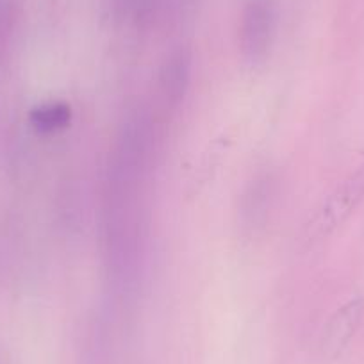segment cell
<instances>
[{
	"label": "cell",
	"instance_id": "6da1fadb",
	"mask_svg": "<svg viewBox=\"0 0 364 364\" xmlns=\"http://www.w3.org/2000/svg\"><path fill=\"white\" fill-rule=\"evenodd\" d=\"M157 154V127L143 107L131 111L114 138L100 209V243L107 279L124 299L145 281L149 261L146 193Z\"/></svg>",
	"mask_w": 364,
	"mask_h": 364
},
{
	"label": "cell",
	"instance_id": "7a4b0ae2",
	"mask_svg": "<svg viewBox=\"0 0 364 364\" xmlns=\"http://www.w3.org/2000/svg\"><path fill=\"white\" fill-rule=\"evenodd\" d=\"M275 38V8L272 0H250L240 23V48L248 65H261Z\"/></svg>",
	"mask_w": 364,
	"mask_h": 364
},
{
	"label": "cell",
	"instance_id": "3957f363",
	"mask_svg": "<svg viewBox=\"0 0 364 364\" xmlns=\"http://www.w3.org/2000/svg\"><path fill=\"white\" fill-rule=\"evenodd\" d=\"M364 198V166L359 168L357 171H353L348 178L341 182V186L336 188L334 193L327 198V202L323 204V208L318 211V215L314 216L313 223H311L307 229H309V240H318V237H323L327 234H331L332 230L338 229L350 215H352L353 209L363 202Z\"/></svg>",
	"mask_w": 364,
	"mask_h": 364
},
{
	"label": "cell",
	"instance_id": "277c9868",
	"mask_svg": "<svg viewBox=\"0 0 364 364\" xmlns=\"http://www.w3.org/2000/svg\"><path fill=\"white\" fill-rule=\"evenodd\" d=\"M191 84V55L184 48L173 50L161 65L157 95L164 111H177L186 99Z\"/></svg>",
	"mask_w": 364,
	"mask_h": 364
},
{
	"label": "cell",
	"instance_id": "5b68a950",
	"mask_svg": "<svg viewBox=\"0 0 364 364\" xmlns=\"http://www.w3.org/2000/svg\"><path fill=\"white\" fill-rule=\"evenodd\" d=\"M364 318V299H353L341 307L328 321L323 336V350L328 355H338L355 336Z\"/></svg>",
	"mask_w": 364,
	"mask_h": 364
},
{
	"label": "cell",
	"instance_id": "8992f818",
	"mask_svg": "<svg viewBox=\"0 0 364 364\" xmlns=\"http://www.w3.org/2000/svg\"><path fill=\"white\" fill-rule=\"evenodd\" d=\"M273 197L272 175H261L250 182L241 198V220L247 227L255 229L266 220Z\"/></svg>",
	"mask_w": 364,
	"mask_h": 364
},
{
	"label": "cell",
	"instance_id": "52a82bcc",
	"mask_svg": "<svg viewBox=\"0 0 364 364\" xmlns=\"http://www.w3.org/2000/svg\"><path fill=\"white\" fill-rule=\"evenodd\" d=\"M70 120V107L61 102H48L38 106L31 113V124L38 132H54L66 127Z\"/></svg>",
	"mask_w": 364,
	"mask_h": 364
},
{
	"label": "cell",
	"instance_id": "ba28073f",
	"mask_svg": "<svg viewBox=\"0 0 364 364\" xmlns=\"http://www.w3.org/2000/svg\"><path fill=\"white\" fill-rule=\"evenodd\" d=\"M118 20L131 26H145L152 18L157 0H113Z\"/></svg>",
	"mask_w": 364,
	"mask_h": 364
},
{
	"label": "cell",
	"instance_id": "9c48e42d",
	"mask_svg": "<svg viewBox=\"0 0 364 364\" xmlns=\"http://www.w3.org/2000/svg\"><path fill=\"white\" fill-rule=\"evenodd\" d=\"M13 27H15V9L11 0H0V65L4 61L6 52L11 43Z\"/></svg>",
	"mask_w": 364,
	"mask_h": 364
}]
</instances>
